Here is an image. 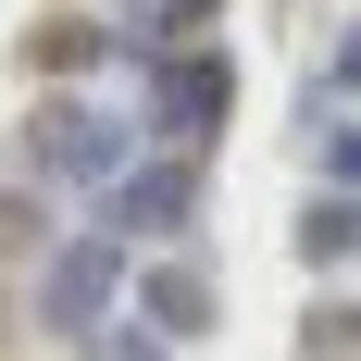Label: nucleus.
<instances>
[{"label": "nucleus", "instance_id": "nucleus-1", "mask_svg": "<svg viewBox=\"0 0 361 361\" xmlns=\"http://www.w3.org/2000/svg\"><path fill=\"white\" fill-rule=\"evenodd\" d=\"M25 175L37 187H112L125 175V162H137V125H125V112H100V100H75V87H50V100L25 112Z\"/></svg>", "mask_w": 361, "mask_h": 361}, {"label": "nucleus", "instance_id": "nucleus-2", "mask_svg": "<svg viewBox=\"0 0 361 361\" xmlns=\"http://www.w3.org/2000/svg\"><path fill=\"white\" fill-rule=\"evenodd\" d=\"M137 287V262H125V237H63V250H50V274H37V324L50 336H100L112 324V299Z\"/></svg>", "mask_w": 361, "mask_h": 361}, {"label": "nucleus", "instance_id": "nucleus-3", "mask_svg": "<svg viewBox=\"0 0 361 361\" xmlns=\"http://www.w3.org/2000/svg\"><path fill=\"white\" fill-rule=\"evenodd\" d=\"M187 212H200V162H187V149H137V162L100 187V224H112V237H175Z\"/></svg>", "mask_w": 361, "mask_h": 361}, {"label": "nucleus", "instance_id": "nucleus-4", "mask_svg": "<svg viewBox=\"0 0 361 361\" xmlns=\"http://www.w3.org/2000/svg\"><path fill=\"white\" fill-rule=\"evenodd\" d=\"M224 100H237V75H224V50H212V37L149 63V125H162V137H212V125H224Z\"/></svg>", "mask_w": 361, "mask_h": 361}, {"label": "nucleus", "instance_id": "nucleus-5", "mask_svg": "<svg viewBox=\"0 0 361 361\" xmlns=\"http://www.w3.org/2000/svg\"><path fill=\"white\" fill-rule=\"evenodd\" d=\"M137 299H149V324H162V336H212V274L149 262V274H137Z\"/></svg>", "mask_w": 361, "mask_h": 361}, {"label": "nucleus", "instance_id": "nucleus-6", "mask_svg": "<svg viewBox=\"0 0 361 361\" xmlns=\"http://www.w3.org/2000/svg\"><path fill=\"white\" fill-rule=\"evenodd\" d=\"M299 250H312V274H336V262L361 250V212H349V200H336V187H324V200H312V212H299Z\"/></svg>", "mask_w": 361, "mask_h": 361}, {"label": "nucleus", "instance_id": "nucleus-7", "mask_svg": "<svg viewBox=\"0 0 361 361\" xmlns=\"http://www.w3.org/2000/svg\"><path fill=\"white\" fill-rule=\"evenodd\" d=\"M312 112H324V100H312ZM324 187H336V200L361 187V125H336V112H324Z\"/></svg>", "mask_w": 361, "mask_h": 361}, {"label": "nucleus", "instance_id": "nucleus-8", "mask_svg": "<svg viewBox=\"0 0 361 361\" xmlns=\"http://www.w3.org/2000/svg\"><path fill=\"white\" fill-rule=\"evenodd\" d=\"M87 349H100V361H162V324H100Z\"/></svg>", "mask_w": 361, "mask_h": 361}, {"label": "nucleus", "instance_id": "nucleus-9", "mask_svg": "<svg viewBox=\"0 0 361 361\" xmlns=\"http://www.w3.org/2000/svg\"><path fill=\"white\" fill-rule=\"evenodd\" d=\"M212 13H224V0H149V25H162V37H200Z\"/></svg>", "mask_w": 361, "mask_h": 361}, {"label": "nucleus", "instance_id": "nucleus-10", "mask_svg": "<svg viewBox=\"0 0 361 361\" xmlns=\"http://www.w3.org/2000/svg\"><path fill=\"white\" fill-rule=\"evenodd\" d=\"M336 87H361V25H349V37H336Z\"/></svg>", "mask_w": 361, "mask_h": 361}, {"label": "nucleus", "instance_id": "nucleus-11", "mask_svg": "<svg viewBox=\"0 0 361 361\" xmlns=\"http://www.w3.org/2000/svg\"><path fill=\"white\" fill-rule=\"evenodd\" d=\"M100 13H149V0H100Z\"/></svg>", "mask_w": 361, "mask_h": 361}]
</instances>
